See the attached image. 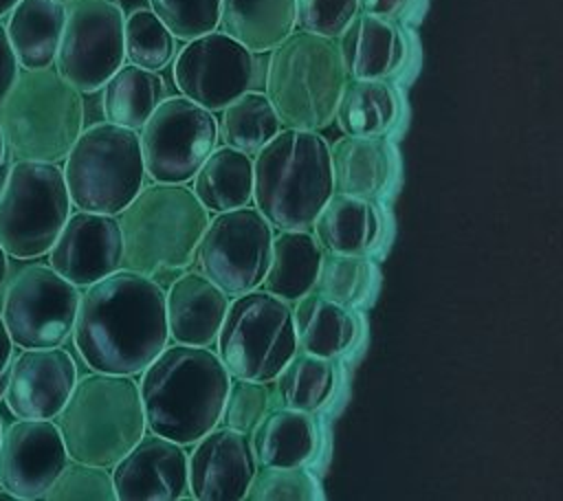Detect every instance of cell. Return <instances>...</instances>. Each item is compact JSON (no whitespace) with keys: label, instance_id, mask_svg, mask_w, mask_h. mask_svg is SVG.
Here are the masks:
<instances>
[{"label":"cell","instance_id":"obj_1","mask_svg":"<svg viewBox=\"0 0 563 501\" xmlns=\"http://www.w3.org/2000/svg\"><path fill=\"white\" fill-rule=\"evenodd\" d=\"M73 343L92 371L141 374L169 343L163 286L119 268L79 294Z\"/></svg>","mask_w":563,"mask_h":501},{"label":"cell","instance_id":"obj_2","mask_svg":"<svg viewBox=\"0 0 563 501\" xmlns=\"http://www.w3.org/2000/svg\"><path fill=\"white\" fill-rule=\"evenodd\" d=\"M231 376L211 347L165 345L141 371L145 426L183 446L220 424Z\"/></svg>","mask_w":563,"mask_h":501},{"label":"cell","instance_id":"obj_3","mask_svg":"<svg viewBox=\"0 0 563 501\" xmlns=\"http://www.w3.org/2000/svg\"><path fill=\"white\" fill-rule=\"evenodd\" d=\"M334 191L330 145L317 130L282 127L253 154V207L277 231H310Z\"/></svg>","mask_w":563,"mask_h":501},{"label":"cell","instance_id":"obj_4","mask_svg":"<svg viewBox=\"0 0 563 501\" xmlns=\"http://www.w3.org/2000/svg\"><path fill=\"white\" fill-rule=\"evenodd\" d=\"M209 211L185 182H150L117 213L121 268L152 279L185 270L209 224Z\"/></svg>","mask_w":563,"mask_h":501},{"label":"cell","instance_id":"obj_5","mask_svg":"<svg viewBox=\"0 0 563 501\" xmlns=\"http://www.w3.org/2000/svg\"><path fill=\"white\" fill-rule=\"evenodd\" d=\"M53 422L70 459L110 468L147 431L139 380L130 374L90 369L77 376Z\"/></svg>","mask_w":563,"mask_h":501},{"label":"cell","instance_id":"obj_6","mask_svg":"<svg viewBox=\"0 0 563 501\" xmlns=\"http://www.w3.org/2000/svg\"><path fill=\"white\" fill-rule=\"evenodd\" d=\"M268 53L264 94L282 125L317 132L328 127L347 79L336 40L295 29Z\"/></svg>","mask_w":563,"mask_h":501},{"label":"cell","instance_id":"obj_7","mask_svg":"<svg viewBox=\"0 0 563 501\" xmlns=\"http://www.w3.org/2000/svg\"><path fill=\"white\" fill-rule=\"evenodd\" d=\"M84 130V97L53 66L20 68L0 103V132L15 160L59 163Z\"/></svg>","mask_w":563,"mask_h":501},{"label":"cell","instance_id":"obj_8","mask_svg":"<svg viewBox=\"0 0 563 501\" xmlns=\"http://www.w3.org/2000/svg\"><path fill=\"white\" fill-rule=\"evenodd\" d=\"M62 174L75 209L117 215L145 185L139 132L108 121L84 127Z\"/></svg>","mask_w":563,"mask_h":501},{"label":"cell","instance_id":"obj_9","mask_svg":"<svg viewBox=\"0 0 563 501\" xmlns=\"http://www.w3.org/2000/svg\"><path fill=\"white\" fill-rule=\"evenodd\" d=\"M70 207L57 163L13 160L0 185V246L20 261L44 257Z\"/></svg>","mask_w":563,"mask_h":501},{"label":"cell","instance_id":"obj_10","mask_svg":"<svg viewBox=\"0 0 563 501\" xmlns=\"http://www.w3.org/2000/svg\"><path fill=\"white\" fill-rule=\"evenodd\" d=\"M213 345L231 378L273 382L297 352L292 305L262 288L235 294Z\"/></svg>","mask_w":563,"mask_h":501},{"label":"cell","instance_id":"obj_11","mask_svg":"<svg viewBox=\"0 0 563 501\" xmlns=\"http://www.w3.org/2000/svg\"><path fill=\"white\" fill-rule=\"evenodd\" d=\"M121 0H66L55 70L81 94L97 92L125 62Z\"/></svg>","mask_w":563,"mask_h":501},{"label":"cell","instance_id":"obj_12","mask_svg":"<svg viewBox=\"0 0 563 501\" xmlns=\"http://www.w3.org/2000/svg\"><path fill=\"white\" fill-rule=\"evenodd\" d=\"M139 143L152 182H189L218 145V119L183 94L163 97L141 125Z\"/></svg>","mask_w":563,"mask_h":501},{"label":"cell","instance_id":"obj_13","mask_svg":"<svg viewBox=\"0 0 563 501\" xmlns=\"http://www.w3.org/2000/svg\"><path fill=\"white\" fill-rule=\"evenodd\" d=\"M273 226L251 204L209 218L194 261L229 297L260 288L271 257Z\"/></svg>","mask_w":563,"mask_h":501},{"label":"cell","instance_id":"obj_14","mask_svg":"<svg viewBox=\"0 0 563 501\" xmlns=\"http://www.w3.org/2000/svg\"><path fill=\"white\" fill-rule=\"evenodd\" d=\"M79 288L48 264L24 266L4 288L0 314L18 349L55 347L70 338Z\"/></svg>","mask_w":563,"mask_h":501},{"label":"cell","instance_id":"obj_15","mask_svg":"<svg viewBox=\"0 0 563 501\" xmlns=\"http://www.w3.org/2000/svg\"><path fill=\"white\" fill-rule=\"evenodd\" d=\"M172 77L178 92L220 112L255 81V53L222 31L198 35L174 55Z\"/></svg>","mask_w":563,"mask_h":501},{"label":"cell","instance_id":"obj_16","mask_svg":"<svg viewBox=\"0 0 563 501\" xmlns=\"http://www.w3.org/2000/svg\"><path fill=\"white\" fill-rule=\"evenodd\" d=\"M68 461L62 433L53 420L18 417L0 437V488L20 501L42 499Z\"/></svg>","mask_w":563,"mask_h":501},{"label":"cell","instance_id":"obj_17","mask_svg":"<svg viewBox=\"0 0 563 501\" xmlns=\"http://www.w3.org/2000/svg\"><path fill=\"white\" fill-rule=\"evenodd\" d=\"M46 255L48 266L77 288L119 270L123 240L117 215L77 209L68 215Z\"/></svg>","mask_w":563,"mask_h":501},{"label":"cell","instance_id":"obj_18","mask_svg":"<svg viewBox=\"0 0 563 501\" xmlns=\"http://www.w3.org/2000/svg\"><path fill=\"white\" fill-rule=\"evenodd\" d=\"M77 380V363L68 349L22 347L11 360L2 402L15 417L53 420Z\"/></svg>","mask_w":563,"mask_h":501},{"label":"cell","instance_id":"obj_19","mask_svg":"<svg viewBox=\"0 0 563 501\" xmlns=\"http://www.w3.org/2000/svg\"><path fill=\"white\" fill-rule=\"evenodd\" d=\"M257 468L251 435L213 426L187 453V490L198 501H244Z\"/></svg>","mask_w":563,"mask_h":501},{"label":"cell","instance_id":"obj_20","mask_svg":"<svg viewBox=\"0 0 563 501\" xmlns=\"http://www.w3.org/2000/svg\"><path fill=\"white\" fill-rule=\"evenodd\" d=\"M117 501H178L187 490V450L183 444L145 431L110 466Z\"/></svg>","mask_w":563,"mask_h":501},{"label":"cell","instance_id":"obj_21","mask_svg":"<svg viewBox=\"0 0 563 501\" xmlns=\"http://www.w3.org/2000/svg\"><path fill=\"white\" fill-rule=\"evenodd\" d=\"M229 308V294L200 270L180 272L165 290V319L172 343L213 347Z\"/></svg>","mask_w":563,"mask_h":501},{"label":"cell","instance_id":"obj_22","mask_svg":"<svg viewBox=\"0 0 563 501\" xmlns=\"http://www.w3.org/2000/svg\"><path fill=\"white\" fill-rule=\"evenodd\" d=\"M339 55L347 77L387 79L407 59L400 29L380 15L356 11L336 37Z\"/></svg>","mask_w":563,"mask_h":501},{"label":"cell","instance_id":"obj_23","mask_svg":"<svg viewBox=\"0 0 563 501\" xmlns=\"http://www.w3.org/2000/svg\"><path fill=\"white\" fill-rule=\"evenodd\" d=\"M330 167L334 191L376 200L394 178V154L383 136L343 134L330 145Z\"/></svg>","mask_w":563,"mask_h":501},{"label":"cell","instance_id":"obj_24","mask_svg":"<svg viewBox=\"0 0 563 501\" xmlns=\"http://www.w3.org/2000/svg\"><path fill=\"white\" fill-rule=\"evenodd\" d=\"M251 435L255 461L262 466H306L319 450V424L310 411L275 407L264 413Z\"/></svg>","mask_w":563,"mask_h":501},{"label":"cell","instance_id":"obj_25","mask_svg":"<svg viewBox=\"0 0 563 501\" xmlns=\"http://www.w3.org/2000/svg\"><path fill=\"white\" fill-rule=\"evenodd\" d=\"M310 229L323 250L367 255L380 237L383 220L374 200L332 191Z\"/></svg>","mask_w":563,"mask_h":501},{"label":"cell","instance_id":"obj_26","mask_svg":"<svg viewBox=\"0 0 563 501\" xmlns=\"http://www.w3.org/2000/svg\"><path fill=\"white\" fill-rule=\"evenodd\" d=\"M64 29V2L18 0L7 13V37L20 68L35 70L55 64Z\"/></svg>","mask_w":563,"mask_h":501},{"label":"cell","instance_id":"obj_27","mask_svg":"<svg viewBox=\"0 0 563 501\" xmlns=\"http://www.w3.org/2000/svg\"><path fill=\"white\" fill-rule=\"evenodd\" d=\"M323 248L312 231H279L271 240V257L260 288L295 303L314 288Z\"/></svg>","mask_w":563,"mask_h":501},{"label":"cell","instance_id":"obj_28","mask_svg":"<svg viewBox=\"0 0 563 501\" xmlns=\"http://www.w3.org/2000/svg\"><path fill=\"white\" fill-rule=\"evenodd\" d=\"M292 325L297 347L323 358H334L350 349L358 334L352 308L339 305L314 290L295 301Z\"/></svg>","mask_w":563,"mask_h":501},{"label":"cell","instance_id":"obj_29","mask_svg":"<svg viewBox=\"0 0 563 501\" xmlns=\"http://www.w3.org/2000/svg\"><path fill=\"white\" fill-rule=\"evenodd\" d=\"M191 180L194 196L209 213L246 207L253 198V156L229 145H216Z\"/></svg>","mask_w":563,"mask_h":501},{"label":"cell","instance_id":"obj_30","mask_svg":"<svg viewBox=\"0 0 563 501\" xmlns=\"http://www.w3.org/2000/svg\"><path fill=\"white\" fill-rule=\"evenodd\" d=\"M220 31L251 53H268L295 26V0H220Z\"/></svg>","mask_w":563,"mask_h":501},{"label":"cell","instance_id":"obj_31","mask_svg":"<svg viewBox=\"0 0 563 501\" xmlns=\"http://www.w3.org/2000/svg\"><path fill=\"white\" fill-rule=\"evenodd\" d=\"M398 119V97L387 79L347 77L336 108L334 121L350 136H383Z\"/></svg>","mask_w":563,"mask_h":501},{"label":"cell","instance_id":"obj_32","mask_svg":"<svg viewBox=\"0 0 563 501\" xmlns=\"http://www.w3.org/2000/svg\"><path fill=\"white\" fill-rule=\"evenodd\" d=\"M99 90L103 119L136 132L165 97L161 73L134 64H121Z\"/></svg>","mask_w":563,"mask_h":501},{"label":"cell","instance_id":"obj_33","mask_svg":"<svg viewBox=\"0 0 563 501\" xmlns=\"http://www.w3.org/2000/svg\"><path fill=\"white\" fill-rule=\"evenodd\" d=\"M273 382L282 407L314 413L330 400L336 385V369L332 358L314 356L297 347Z\"/></svg>","mask_w":563,"mask_h":501},{"label":"cell","instance_id":"obj_34","mask_svg":"<svg viewBox=\"0 0 563 501\" xmlns=\"http://www.w3.org/2000/svg\"><path fill=\"white\" fill-rule=\"evenodd\" d=\"M220 112L218 138L249 156H253L282 130V121L275 108L260 90L242 92Z\"/></svg>","mask_w":563,"mask_h":501},{"label":"cell","instance_id":"obj_35","mask_svg":"<svg viewBox=\"0 0 563 501\" xmlns=\"http://www.w3.org/2000/svg\"><path fill=\"white\" fill-rule=\"evenodd\" d=\"M123 51L128 64L161 73L176 55V37L152 9H134L125 15Z\"/></svg>","mask_w":563,"mask_h":501},{"label":"cell","instance_id":"obj_36","mask_svg":"<svg viewBox=\"0 0 563 501\" xmlns=\"http://www.w3.org/2000/svg\"><path fill=\"white\" fill-rule=\"evenodd\" d=\"M372 272V264L365 255L323 250L312 290L339 305L354 308L367 297Z\"/></svg>","mask_w":563,"mask_h":501},{"label":"cell","instance_id":"obj_37","mask_svg":"<svg viewBox=\"0 0 563 501\" xmlns=\"http://www.w3.org/2000/svg\"><path fill=\"white\" fill-rule=\"evenodd\" d=\"M246 501H317L323 499L317 477L306 466L257 464L244 494Z\"/></svg>","mask_w":563,"mask_h":501},{"label":"cell","instance_id":"obj_38","mask_svg":"<svg viewBox=\"0 0 563 501\" xmlns=\"http://www.w3.org/2000/svg\"><path fill=\"white\" fill-rule=\"evenodd\" d=\"M46 501H117L108 466L70 459L44 492Z\"/></svg>","mask_w":563,"mask_h":501},{"label":"cell","instance_id":"obj_39","mask_svg":"<svg viewBox=\"0 0 563 501\" xmlns=\"http://www.w3.org/2000/svg\"><path fill=\"white\" fill-rule=\"evenodd\" d=\"M176 40L189 42L218 29L220 0H147Z\"/></svg>","mask_w":563,"mask_h":501},{"label":"cell","instance_id":"obj_40","mask_svg":"<svg viewBox=\"0 0 563 501\" xmlns=\"http://www.w3.org/2000/svg\"><path fill=\"white\" fill-rule=\"evenodd\" d=\"M268 409H271L268 382L231 378L224 396L222 413H220V424L242 433H251Z\"/></svg>","mask_w":563,"mask_h":501},{"label":"cell","instance_id":"obj_41","mask_svg":"<svg viewBox=\"0 0 563 501\" xmlns=\"http://www.w3.org/2000/svg\"><path fill=\"white\" fill-rule=\"evenodd\" d=\"M356 11V0H295V26L336 40Z\"/></svg>","mask_w":563,"mask_h":501},{"label":"cell","instance_id":"obj_42","mask_svg":"<svg viewBox=\"0 0 563 501\" xmlns=\"http://www.w3.org/2000/svg\"><path fill=\"white\" fill-rule=\"evenodd\" d=\"M20 73V64L11 51L4 24L0 22V103L4 101V97L9 94L15 77Z\"/></svg>","mask_w":563,"mask_h":501},{"label":"cell","instance_id":"obj_43","mask_svg":"<svg viewBox=\"0 0 563 501\" xmlns=\"http://www.w3.org/2000/svg\"><path fill=\"white\" fill-rule=\"evenodd\" d=\"M356 2H358V11L380 15L387 20L398 18L409 4V0H356Z\"/></svg>","mask_w":563,"mask_h":501},{"label":"cell","instance_id":"obj_44","mask_svg":"<svg viewBox=\"0 0 563 501\" xmlns=\"http://www.w3.org/2000/svg\"><path fill=\"white\" fill-rule=\"evenodd\" d=\"M13 341L7 332V325L2 321V314H0V402H2V396H4V389H7V380H9V371H11V360H13Z\"/></svg>","mask_w":563,"mask_h":501},{"label":"cell","instance_id":"obj_45","mask_svg":"<svg viewBox=\"0 0 563 501\" xmlns=\"http://www.w3.org/2000/svg\"><path fill=\"white\" fill-rule=\"evenodd\" d=\"M9 272H11L9 255H7V250L0 246V294H2V290L7 288V281H9Z\"/></svg>","mask_w":563,"mask_h":501},{"label":"cell","instance_id":"obj_46","mask_svg":"<svg viewBox=\"0 0 563 501\" xmlns=\"http://www.w3.org/2000/svg\"><path fill=\"white\" fill-rule=\"evenodd\" d=\"M4 156H7V147H4L2 132H0V185H2V180H4V176H7V174H2V169H4Z\"/></svg>","mask_w":563,"mask_h":501},{"label":"cell","instance_id":"obj_47","mask_svg":"<svg viewBox=\"0 0 563 501\" xmlns=\"http://www.w3.org/2000/svg\"><path fill=\"white\" fill-rule=\"evenodd\" d=\"M18 0H0V18H4Z\"/></svg>","mask_w":563,"mask_h":501},{"label":"cell","instance_id":"obj_48","mask_svg":"<svg viewBox=\"0 0 563 501\" xmlns=\"http://www.w3.org/2000/svg\"><path fill=\"white\" fill-rule=\"evenodd\" d=\"M0 501H20L13 492H9V490H4V488H0Z\"/></svg>","mask_w":563,"mask_h":501},{"label":"cell","instance_id":"obj_49","mask_svg":"<svg viewBox=\"0 0 563 501\" xmlns=\"http://www.w3.org/2000/svg\"><path fill=\"white\" fill-rule=\"evenodd\" d=\"M0 437H2V417H0Z\"/></svg>","mask_w":563,"mask_h":501},{"label":"cell","instance_id":"obj_50","mask_svg":"<svg viewBox=\"0 0 563 501\" xmlns=\"http://www.w3.org/2000/svg\"><path fill=\"white\" fill-rule=\"evenodd\" d=\"M59 2H66V0H59Z\"/></svg>","mask_w":563,"mask_h":501}]
</instances>
